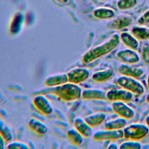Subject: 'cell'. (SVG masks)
Listing matches in <instances>:
<instances>
[{
	"label": "cell",
	"mask_w": 149,
	"mask_h": 149,
	"mask_svg": "<svg viewBox=\"0 0 149 149\" xmlns=\"http://www.w3.org/2000/svg\"><path fill=\"white\" fill-rule=\"evenodd\" d=\"M119 42V34H113L107 41L86 52L83 57V62L88 63L109 54L118 46Z\"/></svg>",
	"instance_id": "6da1fadb"
},
{
	"label": "cell",
	"mask_w": 149,
	"mask_h": 149,
	"mask_svg": "<svg viewBox=\"0 0 149 149\" xmlns=\"http://www.w3.org/2000/svg\"><path fill=\"white\" fill-rule=\"evenodd\" d=\"M53 93L60 98L66 101H74L81 97V88L77 84L71 82L66 83L54 88Z\"/></svg>",
	"instance_id": "7a4b0ae2"
},
{
	"label": "cell",
	"mask_w": 149,
	"mask_h": 149,
	"mask_svg": "<svg viewBox=\"0 0 149 149\" xmlns=\"http://www.w3.org/2000/svg\"><path fill=\"white\" fill-rule=\"evenodd\" d=\"M123 130L125 139L137 141L145 138L149 133V127L146 124L140 123H133L126 125Z\"/></svg>",
	"instance_id": "3957f363"
},
{
	"label": "cell",
	"mask_w": 149,
	"mask_h": 149,
	"mask_svg": "<svg viewBox=\"0 0 149 149\" xmlns=\"http://www.w3.org/2000/svg\"><path fill=\"white\" fill-rule=\"evenodd\" d=\"M116 83L120 87L136 95H141L145 92L143 84L137 79L134 77L121 75L116 79Z\"/></svg>",
	"instance_id": "277c9868"
},
{
	"label": "cell",
	"mask_w": 149,
	"mask_h": 149,
	"mask_svg": "<svg viewBox=\"0 0 149 149\" xmlns=\"http://www.w3.org/2000/svg\"><path fill=\"white\" fill-rule=\"evenodd\" d=\"M93 139L96 141H115L124 137L123 130L117 129H105L100 130L95 132L93 134Z\"/></svg>",
	"instance_id": "5b68a950"
},
{
	"label": "cell",
	"mask_w": 149,
	"mask_h": 149,
	"mask_svg": "<svg viewBox=\"0 0 149 149\" xmlns=\"http://www.w3.org/2000/svg\"><path fill=\"white\" fill-rule=\"evenodd\" d=\"M107 100L110 101H122L126 102L131 101L133 98V94L123 88H111L107 91Z\"/></svg>",
	"instance_id": "8992f818"
},
{
	"label": "cell",
	"mask_w": 149,
	"mask_h": 149,
	"mask_svg": "<svg viewBox=\"0 0 149 149\" xmlns=\"http://www.w3.org/2000/svg\"><path fill=\"white\" fill-rule=\"evenodd\" d=\"M111 108L115 113L127 120L131 119L134 116V110L125 101H113L111 104Z\"/></svg>",
	"instance_id": "52a82bcc"
},
{
	"label": "cell",
	"mask_w": 149,
	"mask_h": 149,
	"mask_svg": "<svg viewBox=\"0 0 149 149\" xmlns=\"http://www.w3.org/2000/svg\"><path fill=\"white\" fill-rule=\"evenodd\" d=\"M116 55L122 62L129 65L136 64L140 59V56L136 50L128 48L118 51Z\"/></svg>",
	"instance_id": "ba28073f"
},
{
	"label": "cell",
	"mask_w": 149,
	"mask_h": 149,
	"mask_svg": "<svg viewBox=\"0 0 149 149\" xmlns=\"http://www.w3.org/2000/svg\"><path fill=\"white\" fill-rule=\"evenodd\" d=\"M69 81L79 84L86 80L90 76V71L88 69L85 68H75L68 73Z\"/></svg>",
	"instance_id": "9c48e42d"
},
{
	"label": "cell",
	"mask_w": 149,
	"mask_h": 149,
	"mask_svg": "<svg viewBox=\"0 0 149 149\" xmlns=\"http://www.w3.org/2000/svg\"><path fill=\"white\" fill-rule=\"evenodd\" d=\"M118 72L122 76L139 79L141 77L144 71L143 68L126 63H122L118 67Z\"/></svg>",
	"instance_id": "30bf717a"
},
{
	"label": "cell",
	"mask_w": 149,
	"mask_h": 149,
	"mask_svg": "<svg viewBox=\"0 0 149 149\" xmlns=\"http://www.w3.org/2000/svg\"><path fill=\"white\" fill-rule=\"evenodd\" d=\"M133 21L132 16L128 15H122L112 19L109 27L112 30H121L129 27Z\"/></svg>",
	"instance_id": "8fae6325"
},
{
	"label": "cell",
	"mask_w": 149,
	"mask_h": 149,
	"mask_svg": "<svg viewBox=\"0 0 149 149\" xmlns=\"http://www.w3.org/2000/svg\"><path fill=\"white\" fill-rule=\"evenodd\" d=\"M34 106L41 112L46 115H49L53 112L52 106L49 100L44 95H38L33 100Z\"/></svg>",
	"instance_id": "7c38bea8"
},
{
	"label": "cell",
	"mask_w": 149,
	"mask_h": 149,
	"mask_svg": "<svg viewBox=\"0 0 149 149\" xmlns=\"http://www.w3.org/2000/svg\"><path fill=\"white\" fill-rule=\"evenodd\" d=\"M107 91L98 88H87L82 91L81 97L84 100H107Z\"/></svg>",
	"instance_id": "4fadbf2b"
},
{
	"label": "cell",
	"mask_w": 149,
	"mask_h": 149,
	"mask_svg": "<svg viewBox=\"0 0 149 149\" xmlns=\"http://www.w3.org/2000/svg\"><path fill=\"white\" fill-rule=\"evenodd\" d=\"M120 41L128 48L136 50L139 47V40L131 33L128 31H124L120 33Z\"/></svg>",
	"instance_id": "5bb4252c"
},
{
	"label": "cell",
	"mask_w": 149,
	"mask_h": 149,
	"mask_svg": "<svg viewBox=\"0 0 149 149\" xmlns=\"http://www.w3.org/2000/svg\"><path fill=\"white\" fill-rule=\"evenodd\" d=\"M74 125L77 129L84 137H90L93 135L92 127L87 122L81 118H77L74 120Z\"/></svg>",
	"instance_id": "9a60e30c"
},
{
	"label": "cell",
	"mask_w": 149,
	"mask_h": 149,
	"mask_svg": "<svg viewBox=\"0 0 149 149\" xmlns=\"http://www.w3.org/2000/svg\"><path fill=\"white\" fill-rule=\"evenodd\" d=\"M93 14L95 17L101 20H109L115 17L116 11L109 7H100L95 9Z\"/></svg>",
	"instance_id": "2e32d148"
},
{
	"label": "cell",
	"mask_w": 149,
	"mask_h": 149,
	"mask_svg": "<svg viewBox=\"0 0 149 149\" xmlns=\"http://www.w3.org/2000/svg\"><path fill=\"white\" fill-rule=\"evenodd\" d=\"M68 81V74L63 73L48 77L45 81V84L49 87H54L66 83Z\"/></svg>",
	"instance_id": "e0dca14e"
},
{
	"label": "cell",
	"mask_w": 149,
	"mask_h": 149,
	"mask_svg": "<svg viewBox=\"0 0 149 149\" xmlns=\"http://www.w3.org/2000/svg\"><path fill=\"white\" fill-rule=\"evenodd\" d=\"M131 33L139 41L149 40V27L143 25H135L131 29Z\"/></svg>",
	"instance_id": "ac0fdd59"
},
{
	"label": "cell",
	"mask_w": 149,
	"mask_h": 149,
	"mask_svg": "<svg viewBox=\"0 0 149 149\" xmlns=\"http://www.w3.org/2000/svg\"><path fill=\"white\" fill-rule=\"evenodd\" d=\"M113 76V71L111 68H107L94 72L91 76L92 79L97 83H103L109 80Z\"/></svg>",
	"instance_id": "d6986e66"
},
{
	"label": "cell",
	"mask_w": 149,
	"mask_h": 149,
	"mask_svg": "<svg viewBox=\"0 0 149 149\" xmlns=\"http://www.w3.org/2000/svg\"><path fill=\"white\" fill-rule=\"evenodd\" d=\"M106 119V115L104 112H95L87 116L84 120L92 127H97L102 124Z\"/></svg>",
	"instance_id": "ffe728a7"
},
{
	"label": "cell",
	"mask_w": 149,
	"mask_h": 149,
	"mask_svg": "<svg viewBox=\"0 0 149 149\" xmlns=\"http://www.w3.org/2000/svg\"><path fill=\"white\" fill-rule=\"evenodd\" d=\"M126 125L127 119L119 116L106 122L104 124V128L111 130L123 129Z\"/></svg>",
	"instance_id": "44dd1931"
},
{
	"label": "cell",
	"mask_w": 149,
	"mask_h": 149,
	"mask_svg": "<svg viewBox=\"0 0 149 149\" xmlns=\"http://www.w3.org/2000/svg\"><path fill=\"white\" fill-rule=\"evenodd\" d=\"M28 125L32 130L40 134H44L48 130L47 126L43 122L34 118L29 120Z\"/></svg>",
	"instance_id": "7402d4cb"
},
{
	"label": "cell",
	"mask_w": 149,
	"mask_h": 149,
	"mask_svg": "<svg viewBox=\"0 0 149 149\" xmlns=\"http://www.w3.org/2000/svg\"><path fill=\"white\" fill-rule=\"evenodd\" d=\"M67 135L74 145H81L84 141V136L76 129H69L67 132Z\"/></svg>",
	"instance_id": "603a6c76"
},
{
	"label": "cell",
	"mask_w": 149,
	"mask_h": 149,
	"mask_svg": "<svg viewBox=\"0 0 149 149\" xmlns=\"http://www.w3.org/2000/svg\"><path fill=\"white\" fill-rule=\"evenodd\" d=\"M137 2L138 0H118L116 2V6L119 10L125 11L134 7Z\"/></svg>",
	"instance_id": "cb8c5ba5"
},
{
	"label": "cell",
	"mask_w": 149,
	"mask_h": 149,
	"mask_svg": "<svg viewBox=\"0 0 149 149\" xmlns=\"http://www.w3.org/2000/svg\"><path fill=\"white\" fill-rule=\"evenodd\" d=\"M141 148V143L137 140L127 139L122 142L119 146L120 149H140Z\"/></svg>",
	"instance_id": "d4e9b609"
},
{
	"label": "cell",
	"mask_w": 149,
	"mask_h": 149,
	"mask_svg": "<svg viewBox=\"0 0 149 149\" xmlns=\"http://www.w3.org/2000/svg\"><path fill=\"white\" fill-rule=\"evenodd\" d=\"M0 133L6 141H9L12 139L11 129L5 123L1 120H0Z\"/></svg>",
	"instance_id": "484cf974"
},
{
	"label": "cell",
	"mask_w": 149,
	"mask_h": 149,
	"mask_svg": "<svg viewBox=\"0 0 149 149\" xmlns=\"http://www.w3.org/2000/svg\"><path fill=\"white\" fill-rule=\"evenodd\" d=\"M22 23V18L20 15H17L16 16L11 24V27H10V31L12 33H17L20 29V26Z\"/></svg>",
	"instance_id": "4316f807"
},
{
	"label": "cell",
	"mask_w": 149,
	"mask_h": 149,
	"mask_svg": "<svg viewBox=\"0 0 149 149\" xmlns=\"http://www.w3.org/2000/svg\"><path fill=\"white\" fill-rule=\"evenodd\" d=\"M141 58L143 62L149 65V44H144L141 48Z\"/></svg>",
	"instance_id": "83f0119b"
},
{
	"label": "cell",
	"mask_w": 149,
	"mask_h": 149,
	"mask_svg": "<svg viewBox=\"0 0 149 149\" xmlns=\"http://www.w3.org/2000/svg\"><path fill=\"white\" fill-rule=\"evenodd\" d=\"M137 23L139 25L146 26L149 24V9L143 12L137 19Z\"/></svg>",
	"instance_id": "f1b7e54d"
},
{
	"label": "cell",
	"mask_w": 149,
	"mask_h": 149,
	"mask_svg": "<svg viewBox=\"0 0 149 149\" xmlns=\"http://www.w3.org/2000/svg\"><path fill=\"white\" fill-rule=\"evenodd\" d=\"M8 148H19V149H29L30 147L28 144L20 141H12L7 146Z\"/></svg>",
	"instance_id": "f546056e"
},
{
	"label": "cell",
	"mask_w": 149,
	"mask_h": 149,
	"mask_svg": "<svg viewBox=\"0 0 149 149\" xmlns=\"http://www.w3.org/2000/svg\"><path fill=\"white\" fill-rule=\"evenodd\" d=\"M5 140L4 139L2 134L0 133V149H3L5 148Z\"/></svg>",
	"instance_id": "4dcf8cb0"
},
{
	"label": "cell",
	"mask_w": 149,
	"mask_h": 149,
	"mask_svg": "<svg viewBox=\"0 0 149 149\" xmlns=\"http://www.w3.org/2000/svg\"><path fill=\"white\" fill-rule=\"evenodd\" d=\"M107 148L108 149H117L119 148V147L117 144L113 142H111L108 144V146L107 147Z\"/></svg>",
	"instance_id": "1f68e13d"
},
{
	"label": "cell",
	"mask_w": 149,
	"mask_h": 149,
	"mask_svg": "<svg viewBox=\"0 0 149 149\" xmlns=\"http://www.w3.org/2000/svg\"><path fill=\"white\" fill-rule=\"evenodd\" d=\"M145 123H146V125L149 127V114L147 115L146 116V118H145Z\"/></svg>",
	"instance_id": "d6a6232c"
},
{
	"label": "cell",
	"mask_w": 149,
	"mask_h": 149,
	"mask_svg": "<svg viewBox=\"0 0 149 149\" xmlns=\"http://www.w3.org/2000/svg\"><path fill=\"white\" fill-rule=\"evenodd\" d=\"M146 101L147 102V103L149 104V93L147 94V95L146 97Z\"/></svg>",
	"instance_id": "836d02e7"
},
{
	"label": "cell",
	"mask_w": 149,
	"mask_h": 149,
	"mask_svg": "<svg viewBox=\"0 0 149 149\" xmlns=\"http://www.w3.org/2000/svg\"><path fill=\"white\" fill-rule=\"evenodd\" d=\"M147 86L149 88V74H148V75L147 76Z\"/></svg>",
	"instance_id": "e575fe53"
},
{
	"label": "cell",
	"mask_w": 149,
	"mask_h": 149,
	"mask_svg": "<svg viewBox=\"0 0 149 149\" xmlns=\"http://www.w3.org/2000/svg\"><path fill=\"white\" fill-rule=\"evenodd\" d=\"M100 1H109V0H98Z\"/></svg>",
	"instance_id": "d590c367"
}]
</instances>
